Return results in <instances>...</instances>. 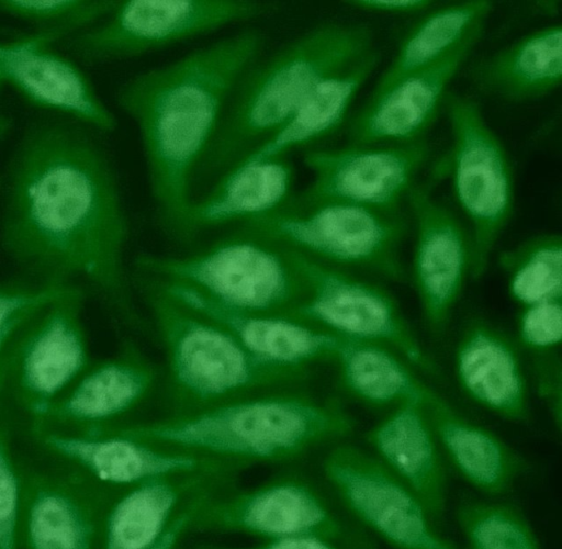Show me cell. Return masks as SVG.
<instances>
[{"label": "cell", "instance_id": "obj_35", "mask_svg": "<svg viewBox=\"0 0 562 549\" xmlns=\"http://www.w3.org/2000/svg\"><path fill=\"white\" fill-rule=\"evenodd\" d=\"M8 436L5 425L0 423V549H18L23 486Z\"/></svg>", "mask_w": 562, "mask_h": 549}, {"label": "cell", "instance_id": "obj_11", "mask_svg": "<svg viewBox=\"0 0 562 549\" xmlns=\"http://www.w3.org/2000/svg\"><path fill=\"white\" fill-rule=\"evenodd\" d=\"M307 291L293 316L341 339L385 345L411 366L437 376L394 299L382 288L305 254Z\"/></svg>", "mask_w": 562, "mask_h": 549}, {"label": "cell", "instance_id": "obj_22", "mask_svg": "<svg viewBox=\"0 0 562 549\" xmlns=\"http://www.w3.org/2000/svg\"><path fill=\"white\" fill-rule=\"evenodd\" d=\"M36 475L23 488L21 527L26 549H97L105 514L125 489Z\"/></svg>", "mask_w": 562, "mask_h": 549}, {"label": "cell", "instance_id": "obj_13", "mask_svg": "<svg viewBox=\"0 0 562 549\" xmlns=\"http://www.w3.org/2000/svg\"><path fill=\"white\" fill-rule=\"evenodd\" d=\"M85 295L80 288L40 310L12 345L8 390L31 419L42 416L92 361L81 317Z\"/></svg>", "mask_w": 562, "mask_h": 549}, {"label": "cell", "instance_id": "obj_32", "mask_svg": "<svg viewBox=\"0 0 562 549\" xmlns=\"http://www.w3.org/2000/svg\"><path fill=\"white\" fill-rule=\"evenodd\" d=\"M454 516L468 549H541L526 517L510 504L464 500Z\"/></svg>", "mask_w": 562, "mask_h": 549}, {"label": "cell", "instance_id": "obj_2", "mask_svg": "<svg viewBox=\"0 0 562 549\" xmlns=\"http://www.w3.org/2000/svg\"><path fill=\"white\" fill-rule=\"evenodd\" d=\"M265 44V33L248 27L139 72L116 93L138 128L150 197L171 235L193 201L194 175L227 101Z\"/></svg>", "mask_w": 562, "mask_h": 549}, {"label": "cell", "instance_id": "obj_28", "mask_svg": "<svg viewBox=\"0 0 562 549\" xmlns=\"http://www.w3.org/2000/svg\"><path fill=\"white\" fill-rule=\"evenodd\" d=\"M380 60L378 49L327 76L300 103L289 120L235 166L267 160L308 145L336 131L345 121L358 91ZM234 166V167H235Z\"/></svg>", "mask_w": 562, "mask_h": 549}, {"label": "cell", "instance_id": "obj_4", "mask_svg": "<svg viewBox=\"0 0 562 549\" xmlns=\"http://www.w3.org/2000/svg\"><path fill=\"white\" fill-rule=\"evenodd\" d=\"M375 49L368 25L329 22L252 63L236 83L196 169L193 198L277 132L319 81Z\"/></svg>", "mask_w": 562, "mask_h": 549}, {"label": "cell", "instance_id": "obj_19", "mask_svg": "<svg viewBox=\"0 0 562 549\" xmlns=\"http://www.w3.org/2000/svg\"><path fill=\"white\" fill-rule=\"evenodd\" d=\"M157 371L133 343L112 357L91 361L75 383L42 416L32 419L61 428L122 423L154 392Z\"/></svg>", "mask_w": 562, "mask_h": 549}, {"label": "cell", "instance_id": "obj_30", "mask_svg": "<svg viewBox=\"0 0 562 549\" xmlns=\"http://www.w3.org/2000/svg\"><path fill=\"white\" fill-rule=\"evenodd\" d=\"M334 361L342 390L370 407L393 408L418 400L426 385L411 365L385 345L341 339Z\"/></svg>", "mask_w": 562, "mask_h": 549}, {"label": "cell", "instance_id": "obj_3", "mask_svg": "<svg viewBox=\"0 0 562 549\" xmlns=\"http://www.w3.org/2000/svg\"><path fill=\"white\" fill-rule=\"evenodd\" d=\"M159 447L237 464H278L349 436L355 418L336 401L274 389L144 423L113 424Z\"/></svg>", "mask_w": 562, "mask_h": 549}, {"label": "cell", "instance_id": "obj_27", "mask_svg": "<svg viewBox=\"0 0 562 549\" xmlns=\"http://www.w3.org/2000/svg\"><path fill=\"white\" fill-rule=\"evenodd\" d=\"M482 93L507 102L546 97L562 80V26L538 29L477 60L469 71Z\"/></svg>", "mask_w": 562, "mask_h": 549}, {"label": "cell", "instance_id": "obj_21", "mask_svg": "<svg viewBox=\"0 0 562 549\" xmlns=\"http://www.w3.org/2000/svg\"><path fill=\"white\" fill-rule=\"evenodd\" d=\"M238 467L153 479L122 491L103 522L101 549H153L195 497L235 485Z\"/></svg>", "mask_w": 562, "mask_h": 549}, {"label": "cell", "instance_id": "obj_1", "mask_svg": "<svg viewBox=\"0 0 562 549\" xmlns=\"http://www.w3.org/2000/svg\"><path fill=\"white\" fill-rule=\"evenodd\" d=\"M127 217L106 152L74 121L43 116L18 137L4 171L0 244L36 280L82 281L130 324Z\"/></svg>", "mask_w": 562, "mask_h": 549}, {"label": "cell", "instance_id": "obj_12", "mask_svg": "<svg viewBox=\"0 0 562 549\" xmlns=\"http://www.w3.org/2000/svg\"><path fill=\"white\" fill-rule=\"evenodd\" d=\"M323 474L344 507L395 549H459L434 526L420 500L375 456L348 444L331 448Z\"/></svg>", "mask_w": 562, "mask_h": 549}, {"label": "cell", "instance_id": "obj_29", "mask_svg": "<svg viewBox=\"0 0 562 549\" xmlns=\"http://www.w3.org/2000/svg\"><path fill=\"white\" fill-rule=\"evenodd\" d=\"M492 10L493 3L487 0H471L430 10L403 37L371 94L380 93L453 51L473 32L485 26Z\"/></svg>", "mask_w": 562, "mask_h": 549}, {"label": "cell", "instance_id": "obj_8", "mask_svg": "<svg viewBox=\"0 0 562 549\" xmlns=\"http://www.w3.org/2000/svg\"><path fill=\"white\" fill-rule=\"evenodd\" d=\"M443 108L451 134L449 167L460 209L471 225L470 276L486 271L514 210V176L507 153L473 99L449 91Z\"/></svg>", "mask_w": 562, "mask_h": 549}, {"label": "cell", "instance_id": "obj_20", "mask_svg": "<svg viewBox=\"0 0 562 549\" xmlns=\"http://www.w3.org/2000/svg\"><path fill=\"white\" fill-rule=\"evenodd\" d=\"M154 280L175 300L222 326L266 363L308 370L312 363L334 361L340 346L341 338L295 316L228 309L189 287Z\"/></svg>", "mask_w": 562, "mask_h": 549}, {"label": "cell", "instance_id": "obj_24", "mask_svg": "<svg viewBox=\"0 0 562 549\" xmlns=\"http://www.w3.org/2000/svg\"><path fill=\"white\" fill-rule=\"evenodd\" d=\"M294 167L285 157L240 164L193 199L172 236L188 240L223 224H241L281 209L294 194Z\"/></svg>", "mask_w": 562, "mask_h": 549}, {"label": "cell", "instance_id": "obj_5", "mask_svg": "<svg viewBox=\"0 0 562 549\" xmlns=\"http://www.w3.org/2000/svg\"><path fill=\"white\" fill-rule=\"evenodd\" d=\"M139 285L165 350L168 415L290 388L307 377L308 370L257 359L226 329L175 300L153 278L143 274Z\"/></svg>", "mask_w": 562, "mask_h": 549}, {"label": "cell", "instance_id": "obj_23", "mask_svg": "<svg viewBox=\"0 0 562 549\" xmlns=\"http://www.w3.org/2000/svg\"><path fill=\"white\" fill-rule=\"evenodd\" d=\"M364 437L375 457L415 493L434 522L440 520L447 506V472L420 399L393 407Z\"/></svg>", "mask_w": 562, "mask_h": 549}, {"label": "cell", "instance_id": "obj_16", "mask_svg": "<svg viewBox=\"0 0 562 549\" xmlns=\"http://www.w3.org/2000/svg\"><path fill=\"white\" fill-rule=\"evenodd\" d=\"M76 32L68 27L36 30L11 41L3 83L29 103L80 122L102 133L116 130L115 115L97 94L86 74L52 44Z\"/></svg>", "mask_w": 562, "mask_h": 549}, {"label": "cell", "instance_id": "obj_42", "mask_svg": "<svg viewBox=\"0 0 562 549\" xmlns=\"http://www.w3.org/2000/svg\"><path fill=\"white\" fill-rule=\"evenodd\" d=\"M12 126L13 120L9 115L0 113V144L12 130Z\"/></svg>", "mask_w": 562, "mask_h": 549}, {"label": "cell", "instance_id": "obj_44", "mask_svg": "<svg viewBox=\"0 0 562 549\" xmlns=\"http://www.w3.org/2000/svg\"><path fill=\"white\" fill-rule=\"evenodd\" d=\"M8 31L10 32V30H9V29L3 27V26H0V36H1V35L7 34V33H8Z\"/></svg>", "mask_w": 562, "mask_h": 549}, {"label": "cell", "instance_id": "obj_25", "mask_svg": "<svg viewBox=\"0 0 562 549\" xmlns=\"http://www.w3.org/2000/svg\"><path fill=\"white\" fill-rule=\"evenodd\" d=\"M458 383L467 396L508 421L528 418L527 384L512 341L482 320L462 332L454 352Z\"/></svg>", "mask_w": 562, "mask_h": 549}, {"label": "cell", "instance_id": "obj_34", "mask_svg": "<svg viewBox=\"0 0 562 549\" xmlns=\"http://www.w3.org/2000/svg\"><path fill=\"white\" fill-rule=\"evenodd\" d=\"M81 287L32 281H0V332ZM83 289V288H81Z\"/></svg>", "mask_w": 562, "mask_h": 549}, {"label": "cell", "instance_id": "obj_41", "mask_svg": "<svg viewBox=\"0 0 562 549\" xmlns=\"http://www.w3.org/2000/svg\"><path fill=\"white\" fill-rule=\"evenodd\" d=\"M12 345H11V347L8 350V352L4 355V357L2 358V360L0 362V410H1V404H2L4 395L7 393H9V390H8V376H9V367H10Z\"/></svg>", "mask_w": 562, "mask_h": 549}, {"label": "cell", "instance_id": "obj_9", "mask_svg": "<svg viewBox=\"0 0 562 549\" xmlns=\"http://www.w3.org/2000/svg\"><path fill=\"white\" fill-rule=\"evenodd\" d=\"M190 531L238 534L261 540L317 535L369 545L335 512L321 490L296 472L278 474L248 489L235 485L206 495Z\"/></svg>", "mask_w": 562, "mask_h": 549}, {"label": "cell", "instance_id": "obj_36", "mask_svg": "<svg viewBox=\"0 0 562 549\" xmlns=\"http://www.w3.org/2000/svg\"><path fill=\"white\" fill-rule=\"evenodd\" d=\"M518 338L535 354H548L562 339V300L524 306L517 322Z\"/></svg>", "mask_w": 562, "mask_h": 549}, {"label": "cell", "instance_id": "obj_39", "mask_svg": "<svg viewBox=\"0 0 562 549\" xmlns=\"http://www.w3.org/2000/svg\"><path fill=\"white\" fill-rule=\"evenodd\" d=\"M210 493H204L190 502L175 518L164 537L153 549H179V545L187 533L199 503Z\"/></svg>", "mask_w": 562, "mask_h": 549}, {"label": "cell", "instance_id": "obj_6", "mask_svg": "<svg viewBox=\"0 0 562 549\" xmlns=\"http://www.w3.org/2000/svg\"><path fill=\"white\" fill-rule=\"evenodd\" d=\"M136 262L145 276L237 311L293 316L307 291L305 254L245 225L193 254Z\"/></svg>", "mask_w": 562, "mask_h": 549}, {"label": "cell", "instance_id": "obj_38", "mask_svg": "<svg viewBox=\"0 0 562 549\" xmlns=\"http://www.w3.org/2000/svg\"><path fill=\"white\" fill-rule=\"evenodd\" d=\"M350 7L375 13L416 14L432 8L430 0H349Z\"/></svg>", "mask_w": 562, "mask_h": 549}, {"label": "cell", "instance_id": "obj_7", "mask_svg": "<svg viewBox=\"0 0 562 549\" xmlns=\"http://www.w3.org/2000/svg\"><path fill=\"white\" fill-rule=\"evenodd\" d=\"M241 225L335 267L364 269L394 281L405 278L401 249L408 223L402 210L293 194L278 211Z\"/></svg>", "mask_w": 562, "mask_h": 549}, {"label": "cell", "instance_id": "obj_31", "mask_svg": "<svg viewBox=\"0 0 562 549\" xmlns=\"http://www.w3.org/2000/svg\"><path fill=\"white\" fill-rule=\"evenodd\" d=\"M499 265L510 298L522 307L562 300V238L555 234L530 237L505 250Z\"/></svg>", "mask_w": 562, "mask_h": 549}, {"label": "cell", "instance_id": "obj_33", "mask_svg": "<svg viewBox=\"0 0 562 549\" xmlns=\"http://www.w3.org/2000/svg\"><path fill=\"white\" fill-rule=\"evenodd\" d=\"M119 0H0V14L34 24L37 30H82L109 16Z\"/></svg>", "mask_w": 562, "mask_h": 549}, {"label": "cell", "instance_id": "obj_14", "mask_svg": "<svg viewBox=\"0 0 562 549\" xmlns=\"http://www.w3.org/2000/svg\"><path fill=\"white\" fill-rule=\"evenodd\" d=\"M430 152L426 138L404 144L308 149L303 161L313 179L294 195L301 200L336 199L400 211Z\"/></svg>", "mask_w": 562, "mask_h": 549}, {"label": "cell", "instance_id": "obj_15", "mask_svg": "<svg viewBox=\"0 0 562 549\" xmlns=\"http://www.w3.org/2000/svg\"><path fill=\"white\" fill-rule=\"evenodd\" d=\"M31 427L35 439L48 452L72 463L91 480L114 489L198 470L241 468L140 441L122 434L114 425L61 428L32 422Z\"/></svg>", "mask_w": 562, "mask_h": 549}, {"label": "cell", "instance_id": "obj_18", "mask_svg": "<svg viewBox=\"0 0 562 549\" xmlns=\"http://www.w3.org/2000/svg\"><path fill=\"white\" fill-rule=\"evenodd\" d=\"M473 32L453 51L409 74L376 94H370L347 127L348 144H404L426 138L443 107L448 87L481 40Z\"/></svg>", "mask_w": 562, "mask_h": 549}, {"label": "cell", "instance_id": "obj_26", "mask_svg": "<svg viewBox=\"0 0 562 549\" xmlns=\"http://www.w3.org/2000/svg\"><path fill=\"white\" fill-rule=\"evenodd\" d=\"M420 402L441 453L473 488L487 495L507 492L526 471V461L491 430L467 419L431 388Z\"/></svg>", "mask_w": 562, "mask_h": 549}, {"label": "cell", "instance_id": "obj_40", "mask_svg": "<svg viewBox=\"0 0 562 549\" xmlns=\"http://www.w3.org/2000/svg\"><path fill=\"white\" fill-rule=\"evenodd\" d=\"M36 313L19 320L18 322L11 324L10 326L0 332V362L4 355L8 352L9 348L13 344L14 339L16 338L21 329Z\"/></svg>", "mask_w": 562, "mask_h": 549}, {"label": "cell", "instance_id": "obj_17", "mask_svg": "<svg viewBox=\"0 0 562 549\" xmlns=\"http://www.w3.org/2000/svg\"><path fill=\"white\" fill-rule=\"evenodd\" d=\"M416 183L406 203L415 224L413 280L428 329L441 335L471 269V240L459 219Z\"/></svg>", "mask_w": 562, "mask_h": 549}, {"label": "cell", "instance_id": "obj_43", "mask_svg": "<svg viewBox=\"0 0 562 549\" xmlns=\"http://www.w3.org/2000/svg\"><path fill=\"white\" fill-rule=\"evenodd\" d=\"M11 47V41L9 42H0V86L3 83L2 78V70H3V64L4 59L10 51Z\"/></svg>", "mask_w": 562, "mask_h": 549}, {"label": "cell", "instance_id": "obj_10", "mask_svg": "<svg viewBox=\"0 0 562 549\" xmlns=\"http://www.w3.org/2000/svg\"><path fill=\"white\" fill-rule=\"evenodd\" d=\"M277 8L257 0H119L102 23L76 35L68 47L86 64L125 59L251 21Z\"/></svg>", "mask_w": 562, "mask_h": 549}, {"label": "cell", "instance_id": "obj_37", "mask_svg": "<svg viewBox=\"0 0 562 549\" xmlns=\"http://www.w3.org/2000/svg\"><path fill=\"white\" fill-rule=\"evenodd\" d=\"M188 549H372L370 545H357L338 541L317 535L292 536L271 540H261L247 547H232L215 544H196Z\"/></svg>", "mask_w": 562, "mask_h": 549}]
</instances>
